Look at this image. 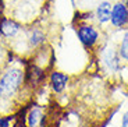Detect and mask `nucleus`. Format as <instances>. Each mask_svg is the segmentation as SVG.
Returning a JSON list of instances; mask_svg holds the SVG:
<instances>
[{
    "instance_id": "obj_1",
    "label": "nucleus",
    "mask_w": 128,
    "mask_h": 127,
    "mask_svg": "<svg viewBox=\"0 0 128 127\" xmlns=\"http://www.w3.org/2000/svg\"><path fill=\"white\" fill-rule=\"evenodd\" d=\"M25 70L26 59L11 54L0 71V85L4 96L16 101L20 106L32 101V95L25 88Z\"/></svg>"
},
{
    "instance_id": "obj_12",
    "label": "nucleus",
    "mask_w": 128,
    "mask_h": 127,
    "mask_svg": "<svg viewBox=\"0 0 128 127\" xmlns=\"http://www.w3.org/2000/svg\"><path fill=\"white\" fill-rule=\"evenodd\" d=\"M11 54H13V53L10 52L7 43L2 39V36H0V71H2L3 66L7 63V60H8V57L11 56Z\"/></svg>"
},
{
    "instance_id": "obj_14",
    "label": "nucleus",
    "mask_w": 128,
    "mask_h": 127,
    "mask_svg": "<svg viewBox=\"0 0 128 127\" xmlns=\"http://www.w3.org/2000/svg\"><path fill=\"white\" fill-rule=\"evenodd\" d=\"M120 127H128V108L122 112L121 120H120Z\"/></svg>"
},
{
    "instance_id": "obj_5",
    "label": "nucleus",
    "mask_w": 128,
    "mask_h": 127,
    "mask_svg": "<svg viewBox=\"0 0 128 127\" xmlns=\"http://www.w3.org/2000/svg\"><path fill=\"white\" fill-rule=\"evenodd\" d=\"M74 32L81 46L89 53H95L100 43L106 39L104 29L95 21L74 20Z\"/></svg>"
},
{
    "instance_id": "obj_15",
    "label": "nucleus",
    "mask_w": 128,
    "mask_h": 127,
    "mask_svg": "<svg viewBox=\"0 0 128 127\" xmlns=\"http://www.w3.org/2000/svg\"><path fill=\"white\" fill-rule=\"evenodd\" d=\"M11 127H26V126H25V123L22 121V119H20V117H18V120H17Z\"/></svg>"
},
{
    "instance_id": "obj_8",
    "label": "nucleus",
    "mask_w": 128,
    "mask_h": 127,
    "mask_svg": "<svg viewBox=\"0 0 128 127\" xmlns=\"http://www.w3.org/2000/svg\"><path fill=\"white\" fill-rule=\"evenodd\" d=\"M109 27L113 31H122L128 28V3L124 0L113 2Z\"/></svg>"
},
{
    "instance_id": "obj_4",
    "label": "nucleus",
    "mask_w": 128,
    "mask_h": 127,
    "mask_svg": "<svg viewBox=\"0 0 128 127\" xmlns=\"http://www.w3.org/2000/svg\"><path fill=\"white\" fill-rule=\"evenodd\" d=\"M95 54H96L98 67L104 76L116 77L120 74L124 63H122L121 57L118 54V50H117L116 39L106 36V39L100 43L99 48L96 49Z\"/></svg>"
},
{
    "instance_id": "obj_16",
    "label": "nucleus",
    "mask_w": 128,
    "mask_h": 127,
    "mask_svg": "<svg viewBox=\"0 0 128 127\" xmlns=\"http://www.w3.org/2000/svg\"><path fill=\"white\" fill-rule=\"evenodd\" d=\"M3 17V2L0 0V18Z\"/></svg>"
},
{
    "instance_id": "obj_13",
    "label": "nucleus",
    "mask_w": 128,
    "mask_h": 127,
    "mask_svg": "<svg viewBox=\"0 0 128 127\" xmlns=\"http://www.w3.org/2000/svg\"><path fill=\"white\" fill-rule=\"evenodd\" d=\"M18 120L17 114H2L0 113V127H11L16 121Z\"/></svg>"
},
{
    "instance_id": "obj_11",
    "label": "nucleus",
    "mask_w": 128,
    "mask_h": 127,
    "mask_svg": "<svg viewBox=\"0 0 128 127\" xmlns=\"http://www.w3.org/2000/svg\"><path fill=\"white\" fill-rule=\"evenodd\" d=\"M117 32H118V38L116 39L117 50H118V54L121 57L122 63L128 64V28Z\"/></svg>"
},
{
    "instance_id": "obj_2",
    "label": "nucleus",
    "mask_w": 128,
    "mask_h": 127,
    "mask_svg": "<svg viewBox=\"0 0 128 127\" xmlns=\"http://www.w3.org/2000/svg\"><path fill=\"white\" fill-rule=\"evenodd\" d=\"M40 22L42 21H38L24 27L22 32L13 42H10L7 45L10 52L16 56L29 59L39 48L48 45L49 43L48 28H45Z\"/></svg>"
},
{
    "instance_id": "obj_18",
    "label": "nucleus",
    "mask_w": 128,
    "mask_h": 127,
    "mask_svg": "<svg viewBox=\"0 0 128 127\" xmlns=\"http://www.w3.org/2000/svg\"><path fill=\"white\" fill-rule=\"evenodd\" d=\"M124 2H125V3H128V0H124Z\"/></svg>"
},
{
    "instance_id": "obj_10",
    "label": "nucleus",
    "mask_w": 128,
    "mask_h": 127,
    "mask_svg": "<svg viewBox=\"0 0 128 127\" xmlns=\"http://www.w3.org/2000/svg\"><path fill=\"white\" fill-rule=\"evenodd\" d=\"M112 2L110 0H102L98 3L96 9L93 10V20L99 27L106 29L110 24V14H112Z\"/></svg>"
},
{
    "instance_id": "obj_17",
    "label": "nucleus",
    "mask_w": 128,
    "mask_h": 127,
    "mask_svg": "<svg viewBox=\"0 0 128 127\" xmlns=\"http://www.w3.org/2000/svg\"><path fill=\"white\" fill-rule=\"evenodd\" d=\"M4 96V92H3V88H2V85H0V98H3Z\"/></svg>"
},
{
    "instance_id": "obj_7",
    "label": "nucleus",
    "mask_w": 128,
    "mask_h": 127,
    "mask_svg": "<svg viewBox=\"0 0 128 127\" xmlns=\"http://www.w3.org/2000/svg\"><path fill=\"white\" fill-rule=\"evenodd\" d=\"M48 120H49V114L46 112V106L34 101L29 102V106L22 119L25 126L26 127H48Z\"/></svg>"
},
{
    "instance_id": "obj_6",
    "label": "nucleus",
    "mask_w": 128,
    "mask_h": 127,
    "mask_svg": "<svg viewBox=\"0 0 128 127\" xmlns=\"http://www.w3.org/2000/svg\"><path fill=\"white\" fill-rule=\"evenodd\" d=\"M71 76L70 73L63 70H58V69H50L48 71V78H46V84H48L49 89H50V94L53 96H63L66 95L67 89L71 85Z\"/></svg>"
},
{
    "instance_id": "obj_9",
    "label": "nucleus",
    "mask_w": 128,
    "mask_h": 127,
    "mask_svg": "<svg viewBox=\"0 0 128 127\" xmlns=\"http://www.w3.org/2000/svg\"><path fill=\"white\" fill-rule=\"evenodd\" d=\"M24 27L25 25L21 24L20 21H17V20L11 18V17H7V16H3L0 18V36L8 45L10 42H13L22 32Z\"/></svg>"
},
{
    "instance_id": "obj_3",
    "label": "nucleus",
    "mask_w": 128,
    "mask_h": 127,
    "mask_svg": "<svg viewBox=\"0 0 128 127\" xmlns=\"http://www.w3.org/2000/svg\"><path fill=\"white\" fill-rule=\"evenodd\" d=\"M3 16L20 21L24 25L42 21L45 18L49 0H2Z\"/></svg>"
}]
</instances>
